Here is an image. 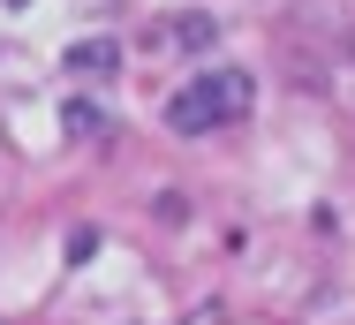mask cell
<instances>
[{"instance_id":"2","label":"cell","mask_w":355,"mask_h":325,"mask_svg":"<svg viewBox=\"0 0 355 325\" xmlns=\"http://www.w3.org/2000/svg\"><path fill=\"white\" fill-rule=\"evenodd\" d=\"M61 68H69V76H114V68H121V38H83V46L61 53Z\"/></svg>"},{"instance_id":"4","label":"cell","mask_w":355,"mask_h":325,"mask_svg":"<svg viewBox=\"0 0 355 325\" xmlns=\"http://www.w3.org/2000/svg\"><path fill=\"white\" fill-rule=\"evenodd\" d=\"M61 129H69V136H106V106H91V99H61Z\"/></svg>"},{"instance_id":"3","label":"cell","mask_w":355,"mask_h":325,"mask_svg":"<svg viewBox=\"0 0 355 325\" xmlns=\"http://www.w3.org/2000/svg\"><path fill=\"white\" fill-rule=\"evenodd\" d=\"M174 46H182V53H212V46H219V23L205 15V8L174 15Z\"/></svg>"},{"instance_id":"1","label":"cell","mask_w":355,"mask_h":325,"mask_svg":"<svg viewBox=\"0 0 355 325\" xmlns=\"http://www.w3.org/2000/svg\"><path fill=\"white\" fill-rule=\"evenodd\" d=\"M250 99H257V83H250L242 68H212V76L182 83V99L166 106V122L182 136H205V129H219V122H234V114H250Z\"/></svg>"}]
</instances>
